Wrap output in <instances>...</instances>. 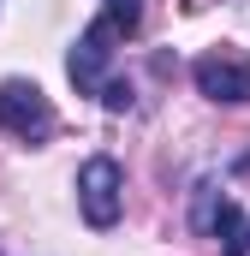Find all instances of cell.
<instances>
[{"label":"cell","mask_w":250,"mask_h":256,"mask_svg":"<svg viewBox=\"0 0 250 256\" xmlns=\"http://www.w3.org/2000/svg\"><path fill=\"white\" fill-rule=\"evenodd\" d=\"M78 214H84L96 232L120 226V214H125V167L114 155H90V161L78 167Z\"/></svg>","instance_id":"6da1fadb"},{"label":"cell","mask_w":250,"mask_h":256,"mask_svg":"<svg viewBox=\"0 0 250 256\" xmlns=\"http://www.w3.org/2000/svg\"><path fill=\"white\" fill-rule=\"evenodd\" d=\"M190 84H196V96H208V102L250 108V54L244 48H208V54L190 60Z\"/></svg>","instance_id":"7a4b0ae2"},{"label":"cell","mask_w":250,"mask_h":256,"mask_svg":"<svg viewBox=\"0 0 250 256\" xmlns=\"http://www.w3.org/2000/svg\"><path fill=\"white\" fill-rule=\"evenodd\" d=\"M0 131L18 143H48L54 137V102L30 78H6L0 84Z\"/></svg>","instance_id":"3957f363"},{"label":"cell","mask_w":250,"mask_h":256,"mask_svg":"<svg viewBox=\"0 0 250 256\" xmlns=\"http://www.w3.org/2000/svg\"><path fill=\"white\" fill-rule=\"evenodd\" d=\"M125 30L102 12L78 42H72V54H66V78H72V90L78 96H102V84H108V66H114V42H120Z\"/></svg>","instance_id":"277c9868"},{"label":"cell","mask_w":250,"mask_h":256,"mask_svg":"<svg viewBox=\"0 0 250 256\" xmlns=\"http://www.w3.org/2000/svg\"><path fill=\"white\" fill-rule=\"evenodd\" d=\"M238 220H244V214H238L232 196L220 191L214 179H196V191H190V232H202V238H226Z\"/></svg>","instance_id":"5b68a950"},{"label":"cell","mask_w":250,"mask_h":256,"mask_svg":"<svg viewBox=\"0 0 250 256\" xmlns=\"http://www.w3.org/2000/svg\"><path fill=\"white\" fill-rule=\"evenodd\" d=\"M102 12L120 24L125 36H137V30H143V0H102Z\"/></svg>","instance_id":"8992f818"},{"label":"cell","mask_w":250,"mask_h":256,"mask_svg":"<svg viewBox=\"0 0 250 256\" xmlns=\"http://www.w3.org/2000/svg\"><path fill=\"white\" fill-rule=\"evenodd\" d=\"M131 102H137V96H131L125 78H108V84H102V108H108V114H131Z\"/></svg>","instance_id":"52a82bcc"},{"label":"cell","mask_w":250,"mask_h":256,"mask_svg":"<svg viewBox=\"0 0 250 256\" xmlns=\"http://www.w3.org/2000/svg\"><path fill=\"white\" fill-rule=\"evenodd\" d=\"M220 244H226L220 256H250V220H238V226H232V232H226Z\"/></svg>","instance_id":"ba28073f"}]
</instances>
